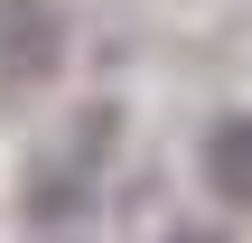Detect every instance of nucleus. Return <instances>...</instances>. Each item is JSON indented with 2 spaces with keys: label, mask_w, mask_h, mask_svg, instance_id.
<instances>
[{
  "label": "nucleus",
  "mask_w": 252,
  "mask_h": 243,
  "mask_svg": "<svg viewBox=\"0 0 252 243\" xmlns=\"http://www.w3.org/2000/svg\"><path fill=\"white\" fill-rule=\"evenodd\" d=\"M56 56H65V9L56 0H0V84L28 94L56 75Z\"/></svg>",
  "instance_id": "1"
},
{
  "label": "nucleus",
  "mask_w": 252,
  "mask_h": 243,
  "mask_svg": "<svg viewBox=\"0 0 252 243\" xmlns=\"http://www.w3.org/2000/svg\"><path fill=\"white\" fill-rule=\"evenodd\" d=\"M206 187L224 206H252V112H215L206 122Z\"/></svg>",
  "instance_id": "2"
},
{
  "label": "nucleus",
  "mask_w": 252,
  "mask_h": 243,
  "mask_svg": "<svg viewBox=\"0 0 252 243\" xmlns=\"http://www.w3.org/2000/svg\"><path fill=\"white\" fill-rule=\"evenodd\" d=\"M168 243H224V234H196V225H187V234H168Z\"/></svg>",
  "instance_id": "3"
}]
</instances>
